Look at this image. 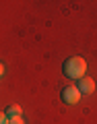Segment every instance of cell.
<instances>
[{"label":"cell","mask_w":97,"mask_h":124,"mask_svg":"<svg viewBox=\"0 0 97 124\" xmlns=\"http://www.w3.org/2000/svg\"><path fill=\"white\" fill-rule=\"evenodd\" d=\"M62 70H64V75H66L68 79L81 81L85 77V70H87V62H85L81 56H72V58H68V60L64 62Z\"/></svg>","instance_id":"obj_1"},{"label":"cell","mask_w":97,"mask_h":124,"mask_svg":"<svg viewBox=\"0 0 97 124\" xmlns=\"http://www.w3.org/2000/svg\"><path fill=\"white\" fill-rule=\"evenodd\" d=\"M81 93L76 87H64L62 89V99H64V103H68V106H75L76 101H79Z\"/></svg>","instance_id":"obj_2"},{"label":"cell","mask_w":97,"mask_h":124,"mask_svg":"<svg viewBox=\"0 0 97 124\" xmlns=\"http://www.w3.org/2000/svg\"><path fill=\"white\" fill-rule=\"evenodd\" d=\"M76 89H79L81 95H91V93L95 91V81L89 79V77H83V79L79 81V85H76Z\"/></svg>","instance_id":"obj_3"},{"label":"cell","mask_w":97,"mask_h":124,"mask_svg":"<svg viewBox=\"0 0 97 124\" xmlns=\"http://www.w3.org/2000/svg\"><path fill=\"white\" fill-rule=\"evenodd\" d=\"M6 116H8V118H15V116H21V108H19V106H10L8 110H6Z\"/></svg>","instance_id":"obj_4"},{"label":"cell","mask_w":97,"mask_h":124,"mask_svg":"<svg viewBox=\"0 0 97 124\" xmlns=\"http://www.w3.org/2000/svg\"><path fill=\"white\" fill-rule=\"evenodd\" d=\"M8 124H25V120L21 116H15V118H8Z\"/></svg>","instance_id":"obj_5"},{"label":"cell","mask_w":97,"mask_h":124,"mask_svg":"<svg viewBox=\"0 0 97 124\" xmlns=\"http://www.w3.org/2000/svg\"><path fill=\"white\" fill-rule=\"evenodd\" d=\"M0 124H8V116L0 112Z\"/></svg>","instance_id":"obj_6"},{"label":"cell","mask_w":97,"mask_h":124,"mask_svg":"<svg viewBox=\"0 0 97 124\" xmlns=\"http://www.w3.org/2000/svg\"><path fill=\"white\" fill-rule=\"evenodd\" d=\"M4 75V64H2V62H0V77Z\"/></svg>","instance_id":"obj_7"}]
</instances>
